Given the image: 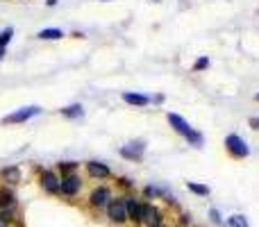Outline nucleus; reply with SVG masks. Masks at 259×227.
<instances>
[{
    "mask_svg": "<svg viewBox=\"0 0 259 227\" xmlns=\"http://www.w3.org/2000/svg\"><path fill=\"white\" fill-rule=\"evenodd\" d=\"M118 155L123 157V159H127V161H141L143 159V155H146V141H130L125 143V146L118 150Z\"/></svg>",
    "mask_w": 259,
    "mask_h": 227,
    "instance_id": "9",
    "label": "nucleus"
},
{
    "mask_svg": "<svg viewBox=\"0 0 259 227\" xmlns=\"http://www.w3.org/2000/svg\"><path fill=\"white\" fill-rule=\"evenodd\" d=\"M59 114H62L64 118L75 120V118H82V116H84V107H82L80 103H73V105H68V107L59 109Z\"/></svg>",
    "mask_w": 259,
    "mask_h": 227,
    "instance_id": "15",
    "label": "nucleus"
},
{
    "mask_svg": "<svg viewBox=\"0 0 259 227\" xmlns=\"http://www.w3.org/2000/svg\"><path fill=\"white\" fill-rule=\"evenodd\" d=\"M82 177L77 173H68V175H62L59 179V196L64 198H75L77 193L82 191Z\"/></svg>",
    "mask_w": 259,
    "mask_h": 227,
    "instance_id": "3",
    "label": "nucleus"
},
{
    "mask_svg": "<svg viewBox=\"0 0 259 227\" xmlns=\"http://www.w3.org/2000/svg\"><path fill=\"white\" fill-rule=\"evenodd\" d=\"M18 207V198H16V191L12 187H0V209H16Z\"/></svg>",
    "mask_w": 259,
    "mask_h": 227,
    "instance_id": "12",
    "label": "nucleus"
},
{
    "mask_svg": "<svg viewBox=\"0 0 259 227\" xmlns=\"http://www.w3.org/2000/svg\"><path fill=\"white\" fill-rule=\"evenodd\" d=\"M112 191H109V187H105V184H100V187H96L94 191L89 193V198H87V202H89L91 209L100 211V209H107L109 200H112Z\"/></svg>",
    "mask_w": 259,
    "mask_h": 227,
    "instance_id": "4",
    "label": "nucleus"
},
{
    "mask_svg": "<svg viewBox=\"0 0 259 227\" xmlns=\"http://www.w3.org/2000/svg\"><path fill=\"white\" fill-rule=\"evenodd\" d=\"M107 220L112 225H127V211H125V200H123V196H116L109 200L107 205Z\"/></svg>",
    "mask_w": 259,
    "mask_h": 227,
    "instance_id": "2",
    "label": "nucleus"
},
{
    "mask_svg": "<svg viewBox=\"0 0 259 227\" xmlns=\"http://www.w3.org/2000/svg\"><path fill=\"white\" fill-rule=\"evenodd\" d=\"M187 189L191 193H196V196H200V198H207L209 196V187H207V184H200V182H187Z\"/></svg>",
    "mask_w": 259,
    "mask_h": 227,
    "instance_id": "17",
    "label": "nucleus"
},
{
    "mask_svg": "<svg viewBox=\"0 0 259 227\" xmlns=\"http://www.w3.org/2000/svg\"><path fill=\"white\" fill-rule=\"evenodd\" d=\"M116 182H118V184H121V187H123V189H134V182H132V179H130V177H118V179H116Z\"/></svg>",
    "mask_w": 259,
    "mask_h": 227,
    "instance_id": "24",
    "label": "nucleus"
},
{
    "mask_svg": "<svg viewBox=\"0 0 259 227\" xmlns=\"http://www.w3.org/2000/svg\"><path fill=\"white\" fill-rule=\"evenodd\" d=\"M125 200V211H127V223H132L134 227H141V209H143V200H139L137 196H123Z\"/></svg>",
    "mask_w": 259,
    "mask_h": 227,
    "instance_id": "8",
    "label": "nucleus"
},
{
    "mask_svg": "<svg viewBox=\"0 0 259 227\" xmlns=\"http://www.w3.org/2000/svg\"><path fill=\"white\" fill-rule=\"evenodd\" d=\"M209 220H211L214 225H225V223H223V216H221V211L216 209V207H211V209H209Z\"/></svg>",
    "mask_w": 259,
    "mask_h": 227,
    "instance_id": "21",
    "label": "nucleus"
},
{
    "mask_svg": "<svg viewBox=\"0 0 259 227\" xmlns=\"http://www.w3.org/2000/svg\"><path fill=\"white\" fill-rule=\"evenodd\" d=\"M205 68H209V57H200L196 64H193V71H205Z\"/></svg>",
    "mask_w": 259,
    "mask_h": 227,
    "instance_id": "22",
    "label": "nucleus"
},
{
    "mask_svg": "<svg viewBox=\"0 0 259 227\" xmlns=\"http://www.w3.org/2000/svg\"><path fill=\"white\" fill-rule=\"evenodd\" d=\"M150 3H161V0H150Z\"/></svg>",
    "mask_w": 259,
    "mask_h": 227,
    "instance_id": "28",
    "label": "nucleus"
},
{
    "mask_svg": "<svg viewBox=\"0 0 259 227\" xmlns=\"http://www.w3.org/2000/svg\"><path fill=\"white\" fill-rule=\"evenodd\" d=\"M157 227H166V223H164V225H157Z\"/></svg>",
    "mask_w": 259,
    "mask_h": 227,
    "instance_id": "30",
    "label": "nucleus"
},
{
    "mask_svg": "<svg viewBox=\"0 0 259 227\" xmlns=\"http://www.w3.org/2000/svg\"><path fill=\"white\" fill-rule=\"evenodd\" d=\"M225 150H228L234 159H246V157L250 155L248 143L243 141L239 134H228V137H225Z\"/></svg>",
    "mask_w": 259,
    "mask_h": 227,
    "instance_id": "5",
    "label": "nucleus"
},
{
    "mask_svg": "<svg viewBox=\"0 0 259 227\" xmlns=\"http://www.w3.org/2000/svg\"><path fill=\"white\" fill-rule=\"evenodd\" d=\"M59 179L62 177L55 170H41V175H39V184L48 196H59Z\"/></svg>",
    "mask_w": 259,
    "mask_h": 227,
    "instance_id": "10",
    "label": "nucleus"
},
{
    "mask_svg": "<svg viewBox=\"0 0 259 227\" xmlns=\"http://www.w3.org/2000/svg\"><path fill=\"white\" fill-rule=\"evenodd\" d=\"M225 225H228V227H250V225H248V218H246V216H241V214L230 216Z\"/></svg>",
    "mask_w": 259,
    "mask_h": 227,
    "instance_id": "18",
    "label": "nucleus"
},
{
    "mask_svg": "<svg viewBox=\"0 0 259 227\" xmlns=\"http://www.w3.org/2000/svg\"><path fill=\"white\" fill-rule=\"evenodd\" d=\"M166 120H168V125L180 134V137H184V141H187L189 146H193V148H202V146H205V137H202L198 129H193L180 114L168 112V114H166Z\"/></svg>",
    "mask_w": 259,
    "mask_h": 227,
    "instance_id": "1",
    "label": "nucleus"
},
{
    "mask_svg": "<svg viewBox=\"0 0 259 227\" xmlns=\"http://www.w3.org/2000/svg\"><path fill=\"white\" fill-rule=\"evenodd\" d=\"M57 3H59V0H46V5H48V7H55Z\"/></svg>",
    "mask_w": 259,
    "mask_h": 227,
    "instance_id": "26",
    "label": "nucleus"
},
{
    "mask_svg": "<svg viewBox=\"0 0 259 227\" xmlns=\"http://www.w3.org/2000/svg\"><path fill=\"white\" fill-rule=\"evenodd\" d=\"M0 177L7 182V187L9 184H18L21 182V168L18 166H7V168L0 170Z\"/></svg>",
    "mask_w": 259,
    "mask_h": 227,
    "instance_id": "14",
    "label": "nucleus"
},
{
    "mask_svg": "<svg viewBox=\"0 0 259 227\" xmlns=\"http://www.w3.org/2000/svg\"><path fill=\"white\" fill-rule=\"evenodd\" d=\"M255 100H257V103H259V94H257V96H255Z\"/></svg>",
    "mask_w": 259,
    "mask_h": 227,
    "instance_id": "29",
    "label": "nucleus"
},
{
    "mask_svg": "<svg viewBox=\"0 0 259 227\" xmlns=\"http://www.w3.org/2000/svg\"><path fill=\"white\" fill-rule=\"evenodd\" d=\"M250 125H252V129H259V118H252Z\"/></svg>",
    "mask_w": 259,
    "mask_h": 227,
    "instance_id": "25",
    "label": "nucleus"
},
{
    "mask_svg": "<svg viewBox=\"0 0 259 227\" xmlns=\"http://www.w3.org/2000/svg\"><path fill=\"white\" fill-rule=\"evenodd\" d=\"M12 36H14V27H5V30L0 32V48H7Z\"/></svg>",
    "mask_w": 259,
    "mask_h": 227,
    "instance_id": "20",
    "label": "nucleus"
},
{
    "mask_svg": "<svg viewBox=\"0 0 259 227\" xmlns=\"http://www.w3.org/2000/svg\"><path fill=\"white\" fill-rule=\"evenodd\" d=\"M77 166H80L77 161H62V164H57V168L62 175H68V173H75Z\"/></svg>",
    "mask_w": 259,
    "mask_h": 227,
    "instance_id": "19",
    "label": "nucleus"
},
{
    "mask_svg": "<svg viewBox=\"0 0 259 227\" xmlns=\"http://www.w3.org/2000/svg\"><path fill=\"white\" fill-rule=\"evenodd\" d=\"M178 223H180V227H191L193 218H191L189 214H180V220H178Z\"/></svg>",
    "mask_w": 259,
    "mask_h": 227,
    "instance_id": "23",
    "label": "nucleus"
},
{
    "mask_svg": "<svg viewBox=\"0 0 259 227\" xmlns=\"http://www.w3.org/2000/svg\"><path fill=\"white\" fill-rule=\"evenodd\" d=\"M39 114H41V107H36V105H30V107H21V109H16V112L7 114V116L3 118V123H5V125L27 123L30 118H34V116H39Z\"/></svg>",
    "mask_w": 259,
    "mask_h": 227,
    "instance_id": "7",
    "label": "nucleus"
},
{
    "mask_svg": "<svg viewBox=\"0 0 259 227\" xmlns=\"http://www.w3.org/2000/svg\"><path fill=\"white\" fill-rule=\"evenodd\" d=\"M123 103L132 105V107H148L150 105V98L143 94H134V91H125L123 94Z\"/></svg>",
    "mask_w": 259,
    "mask_h": 227,
    "instance_id": "13",
    "label": "nucleus"
},
{
    "mask_svg": "<svg viewBox=\"0 0 259 227\" xmlns=\"http://www.w3.org/2000/svg\"><path fill=\"white\" fill-rule=\"evenodd\" d=\"M5 50H7V48H0V59L5 57Z\"/></svg>",
    "mask_w": 259,
    "mask_h": 227,
    "instance_id": "27",
    "label": "nucleus"
},
{
    "mask_svg": "<svg viewBox=\"0 0 259 227\" xmlns=\"http://www.w3.org/2000/svg\"><path fill=\"white\" fill-rule=\"evenodd\" d=\"M141 225H146V227L164 225V211H161L157 205H152V202L143 200V209H141Z\"/></svg>",
    "mask_w": 259,
    "mask_h": 227,
    "instance_id": "6",
    "label": "nucleus"
},
{
    "mask_svg": "<svg viewBox=\"0 0 259 227\" xmlns=\"http://www.w3.org/2000/svg\"><path fill=\"white\" fill-rule=\"evenodd\" d=\"M36 36L44 41H59V39H64V32L59 27H44V30L36 32Z\"/></svg>",
    "mask_w": 259,
    "mask_h": 227,
    "instance_id": "16",
    "label": "nucleus"
},
{
    "mask_svg": "<svg viewBox=\"0 0 259 227\" xmlns=\"http://www.w3.org/2000/svg\"><path fill=\"white\" fill-rule=\"evenodd\" d=\"M87 168V175H89L91 179H107L109 175H112V170H109L107 164H103V161H87L84 164Z\"/></svg>",
    "mask_w": 259,
    "mask_h": 227,
    "instance_id": "11",
    "label": "nucleus"
}]
</instances>
